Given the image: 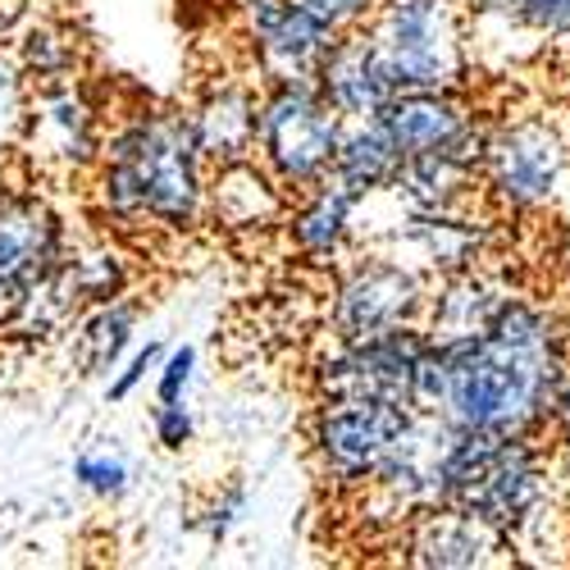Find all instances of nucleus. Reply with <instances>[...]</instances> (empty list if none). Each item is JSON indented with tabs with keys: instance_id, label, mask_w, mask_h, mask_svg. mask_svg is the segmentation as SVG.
<instances>
[{
	"instance_id": "1",
	"label": "nucleus",
	"mask_w": 570,
	"mask_h": 570,
	"mask_svg": "<svg viewBox=\"0 0 570 570\" xmlns=\"http://www.w3.org/2000/svg\"><path fill=\"white\" fill-rule=\"evenodd\" d=\"M87 197L110 228L197 233L210 224V165L187 106H132L110 115L106 151L87 174Z\"/></svg>"
},
{
	"instance_id": "2",
	"label": "nucleus",
	"mask_w": 570,
	"mask_h": 570,
	"mask_svg": "<svg viewBox=\"0 0 570 570\" xmlns=\"http://www.w3.org/2000/svg\"><path fill=\"white\" fill-rule=\"evenodd\" d=\"M448 374L443 402L456 430L530 434L552 411V393L566 374L552 320L530 302H507L480 338L443 343Z\"/></svg>"
},
{
	"instance_id": "3",
	"label": "nucleus",
	"mask_w": 570,
	"mask_h": 570,
	"mask_svg": "<svg viewBox=\"0 0 570 570\" xmlns=\"http://www.w3.org/2000/svg\"><path fill=\"white\" fill-rule=\"evenodd\" d=\"M365 37L397 91L465 87L470 56L452 0H379Z\"/></svg>"
},
{
	"instance_id": "4",
	"label": "nucleus",
	"mask_w": 570,
	"mask_h": 570,
	"mask_svg": "<svg viewBox=\"0 0 570 570\" xmlns=\"http://www.w3.org/2000/svg\"><path fill=\"white\" fill-rule=\"evenodd\" d=\"M343 115L320 97L315 82H261L256 160L288 197L306 193L334 169Z\"/></svg>"
},
{
	"instance_id": "5",
	"label": "nucleus",
	"mask_w": 570,
	"mask_h": 570,
	"mask_svg": "<svg viewBox=\"0 0 570 570\" xmlns=\"http://www.w3.org/2000/svg\"><path fill=\"white\" fill-rule=\"evenodd\" d=\"M406 420L411 406L384 397H315L306 443L320 484L338 498H361Z\"/></svg>"
},
{
	"instance_id": "6",
	"label": "nucleus",
	"mask_w": 570,
	"mask_h": 570,
	"mask_svg": "<svg viewBox=\"0 0 570 570\" xmlns=\"http://www.w3.org/2000/svg\"><path fill=\"white\" fill-rule=\"evenodd\" d=\"M424 302H430V278L415 265H406L393 252H356L328 293V338L334 343H361L393 334V328L420 324Z\"/></svg>"
},
{
	"instance_id": "7",
	"label": "nucleus",
	"mask_w": 570,
	"mask_h": 570,
	"mask_svg": "<svg viewBox=\"0 0 570 570\" xmlns=\"http://www.w3.org/2000/svg\"><path fill=\"white\" fill-rule=\"evenodd\" d=\"M106 128H110V115L82 78L32 87V110H28V128L19 141V160L28 165L37 183L41 178H65V183L87 178L106 151Z\"/></svg>"
},
{
	"instance_id": "8",
	"label": "nucleus",
	"mask_w": 570,
	"mask_h": 570,
	"mask_svg": "<svg viewBox=\"0 0 570 570\" xmlns=\"http://www.w3.org/2000/svg\"><path fill=\"white\" fill-rule=\"evenodd\" d=\"M424 347H430L424 324H406L361 343L328 338V352L311 365V389L315 397H384L415 411V370Z\"/></svg>"
},
{
	"instance_id": "9",
	"label": "nucleus",
	"mask_w": 570,
	"mask_h": 570,
	"mask_svg": "<svg viewBox=\"0 0 570 570\" xmlns=\"http://www.w3.org/2000/svg\"><path fill=\"white\" fill-rule=\"evenodd\" d=\"M73 233L60 215V206L28 183L0 187V306H14L37 283H46L69 256Z\"/></svg>"
},
{
	"instance_id": "10",
	"label": "nucleus",
	"mask_w": 570,
	"mask_h": 570,
	"mask_svg": "<svg viewBox=\"0 0 570 570\" xmlns=\"http://www.w3.org/2000/svg\"><path fill=\"white\" fill-rule=\"evenodd\" d=\"M456 443V424L439 411H411V420L402 424V434L393 439L384 465H379L374 484L361 493L365 502H379L389 511L393 525L420 507L443 502V474H448V456Z\"/></svg>"
},
{
	"instance_id": "11",
	"label": "nucleus",
	"mask_w": 570,
	"mask_h": 570,
	"mask_svg": "<svg viewBox=\"0 0 570 570\" xmlns=\"http://www.w3.org/2000/svg\"><path fill=\"white\" fill-rule=\"evenodd\" d=\"M237 28L252 51L256 82H315L334 32L315 23L297 0H233Z\"/></svg>"
},
{
	"instance_id": "12",
	"label": "nucleus",
	"mask_w": 570,
	"mask_h": 570,
	"mask_svg": "<svg viewBox=\"0 0 570 570\" xmlns=\"http://www.w3.org/2000/svg\"><path fill=\"white\" fill-rule=\"evenodd\" d=\"M397 137L402 156L420 151H452L456 160L474 165L484 174V151H489V124H480L474 106L461 97V87H420V91H393V101L379 110Z\"/></svg>"
},
{
	"instance_id": "13",
	"label": "nucleus",
	"mask_w": 570,
	"mask_h": 570,
	"mask_svg": "<svg viewBox=\"0 0 570 570\" xmlns=\"http://www.w3.org/2000/svg\"><path fill=\"white\" fill-rule=\"evenodd\" d=\"M561 165H566L561 141L539 119L502 124V128L489 132L484 183H489V193L511 210L543 206L561 183Z\"/></svg>"
},
{
	"instance_id": "14",
	"label": "nucleus",
	"mask_w": 570,
	"mask_h": 570,
	"mask_svg": "<svg viewBox=\"0 0 570 570\" xmlns=\"http://www.w3.org/2000/svg\"><path fill=\"white\" fill-rule=\"evenodd\" d=\"M397 548L406 566L424 570H470V566H489L498 561L493 552L507 548V534L493 530L489 520L456 502H430L411 511L397 525Z\"/></svg>"
},
{
	"instance_id": "15",
	"label": "nucleus",
	"mask_w": 570,
	"mask_h": 570,
	"mask_svg": "<svg viewBox=\"0 0 570 570\" xmlns=\"http://www.w3.org/2000/svg\"><path fill=\"white\" fill-rule=\"evenodd\" d=\"M384 252L402 256L424 278H448V274L480 265L484 224H474L465 210H406L393 202V219L384 228Z\"/></svg>"
},
{
	"instance_id": "16",
	"label": "nucleus",
	"mask_w": 570,
	"mask_h": 570,
	"mask_svg": "<svg viewBox=\"0 0 570 570\" xmlns=\"http://www.w3.org/2000/svg\"><path fill=\"white\" fill-rule=\"evenodd\" d=\"M361 206H365V197L356 187H347L334 174H324L320 183H311L306 193H297L288 202L283 233H288L293 252L315 261V265L343 261L361 237Z\"/></svg>"
},
{
	"instance_id": "17",
	"label": "nucleus",
	"mask_w": 570,
	"mask_h": 570,
	"mask_svg": "<svg viewBox=\"0 0 570 570\" xmlns=\"http://www.w3.org/2000/svg\"><path fill=\"white\" fill-rule=\"evenodd\" d=\"M197 147L210 169L237 165L256 156V128H261V82L256 78H210L202 97L187 106Z\"/></svg>"
},
{
	"instance_id": "18",
	"label": "nucleus",
	"mask_w": 570,
	"mask_h": 570,
	"mask_svg": "<svg viewBox=\"0 0 570 570\" xmlns=\"http://www.w3.org/2000/svg\"><path fill=\"white\" fill-rule=\"evenodd\" d=\"M315 87H320V97L334 106L343 119H370V115H379V110L393 101V91H397L389 82L384 65H379L365 28L334 37L328 56L315 69Z\"/></svg>"
},
{
	"instance_id": "19",
	"label": "nucleus",
	"mask_w": 570,
	"mask_h": 570,
	"mask_svg": "<svg viewBox=\"0 0 570 570\" xmlns=\"http://www.w3.org/2000/svg\"><path fill=\"white\" fill-rule=\"evenodd\" d=\"M288 193L274 183V174L252 156L237 165L210 169V219L228 233H261V228H283L288 215Z\"/></svg>"
},
{
	"instance_id": "20",
	"label": "nucleus",
	"mask_w": 570,
	"mask_h": 570,
	"mask_svg": "<svg viewBox=\"0 0 570 570\" xmlns=\"http://www.w3.org/2000/svg\"><path fill=\"white\" fill-rule=\"evenodd\" d=\"M511 302V293L502 283H493L480 269H461L439 278V288H430V302H424V334L434 343H461V338H480L493 324V315Z\"/></svg>"
},
{
	"instance_id": "21",
	"label": "nucleus",
	"mask_w": 570,
	"mask_h": 570,
	"mask_svg": "<svg viewBox=\"0 0 570 570\" xmlns=\"http://www.w3.org/2000/svg\"><path fill=\"white\" fill-rule=\"evenodd\" d=\"M82 315V302L73 293V283L65 274V265L37 283L32 293H23L14 306H6V324H0V343H10L19 352H41L51 347L56 338L73 334V324Z\"/></svg>"
},
{
	"instance_id": "22",
	"label": "nucleus",
	"mask_w": 570,
	"mask_h": 570,
	"mask_svg": "<svg viewBox=\"0 0 570 570\" xmlns=\"http://www.w3.org/2000/svg\"><path fill=\"white\" fill-rule=\"evenodd\" d=\"M480 178H484L480 169L456 160L452 151H420L402 160L389 197L406 210H465Z\"/></svg>"
},
{
	"instance_id": "23",
	"label": "nucleus",
	"mask_w": 570,
	"mask_h": 570,
	"mask_svg": "<svg viewBox=\"0 0 570 570\" xmlns=\"http://www.w3.org/2000/svg\"><path fill=\"white\" fill-rule=\"evenodd\" d=\"M402 147L397 137L389 132V124L370 115V119H343V137H338V151H334V178H343L347 187H356L361 197L374 193H389L397 169H402Z\"/></svg>"
},
{
	"instance_id": "24",
	"label": "nucleus",
	"mask_w": 570,
	"mask_h": 570,
	"mask_svg": "<svg viewBox=\"0 0 570 570\" xmlns=\"http://www.w3.org/2000/svg\"><path fill=\"white\" fill-rule=\"evenodd\" d=\"M137 320H141V306L132 297H115L106 306H91L78 315L73 324V361L87 379H101V374H115L119 361L128 356L132 338H137Z\"/></svg>"
},
{
	"instance_id": "25",
	"label": "nucleus",
	"mask_w": 570,
	"mask_h": 570,
	"mask_svg": "<svg viewBox=\"0 0 570 570\" xmlns=\"http://www.w3.org/2000/svg\"><path fill=\"white\" fill-rule=\"evenodd\" d=\"M10 51L32 87L82 78V41L60 19H23L19 32L10 37Z\"/></svg>"
},
{
	"instance_id": "26",
	"label": "nucleus",
	"mask_w": 570,
	"mask_h": 570,
	"mask_svg": "<svg viewBox=\"0 0 570 570\" xmlns=\"http://www.w3.org/2000/svg\"><path fill=\"white\" fill-rule=\"evenodd\" d=\"M65 274L73 283V293L82 302V311L91 306H106L115 297L132 293V265L119 247L110 243H73L65 256Z\"/></svg>"
},
{
	"instance_id": "27",
	"label": "nucleus",
	"mask_w": 570,
	"mask_h": 570,
	"mask_svg": "<svg viewBox=\"0 0 570 570\" xmlns=\"http://www.w3.org/2000/svg\"><path fill=\"white\" fill-rule=\"evenodd\" d=\"M32 110V82L19 69L10 41H0V183L10 178V165L19 160V141Z\"/></svg>"
},
{
	"instance_id": "28",
	"label": "nucleus",
	"mask_w": 570,
	"mask_h": 570,
	"mask_svg": "<svg viewBox=\"0 0 570 570\" xmlns=\"http://www.w3.org/2000/svg\"><path fill=\"white\" fill-rule=\"evenodd\" d=\"M137 470L119 448H87L73 456V484L91 493L97 502H119L132 493Z\"/></svg>"
},
{
	"instance_id": "29",
	"label": "nucleus",
	"mask_w": 570,
	"mask_h": 570,
	"mask_svg": "<svg viewBox=\"0 0 570 570\" xmlns=\"http://www.w3.org/2000/svg\"><path fill=\"white\" fill-rule=\"evenodd\" d=\"M197 347L183 343V347H165L160 365H156V402H187V393H193L197 384Z\"/></svg>"
},
{
	"instance_id": "30",
	"label": "nucleus",
	"mask_w": 570,
	"mask_h": 570,
	"mask_svg": "<svg viewBox=\"0 0 570 570\" xmlns=\"http://www.w3.org/2000/svg\"><path fill=\"white\" fill-rule=\"evenodd\" d=\"M498 19H515V23H525L534 32L570 41V0H502Z\"/></svg>"
},
{
	"instance_id": "31",
	"label": "nucleus",
	"mask_w": 570,
	"mask_h": 570,
	"mask_svg": "<svg viewBox=\"0 0 570 570\" xmlns=\"http://www.w3.org/2000/svg\"><path fill=\"white\" fill-rule=\"evenodd\" d=\"M247 507H252V489H247L243 474H233V480H228V484L215 493V502L206 507V515H202V525H206L210 543H224V539H228L237 525H243Z\"/></svg>"
},
{
	"instance_id": "32",
	"label": "nucleus",
	"mask_w": 570,
	"mask_h": 570,
	"mask_svg": "<svg viewBox=\"0 0 570 570\" xmlns=\"http://www.w3.org/2000/svg\"><path fill=\"white\" fill-rule=\"evenodd\" d=\"M297 6H302L315 23H324L334 37H343V32H356V28L370 23V14H374L379 0H297Z\"/></svg>"
},
{
	"instance_id": "33",
	"label": "nucleus",
	"mask_w": 570,
	"mask_h": 570,
	"mask_svg": "<svg viewBox=\"0 0 570 570\" xmlns=\"http://www.w3.org/2000/svg\"><path fill=\"white\" fill-rule=\"evenodd\" d=\"M160 356H165V343H147V347H137L128 361H119V370L110 374V384H106V397H110L115 406H119V402H128L141 384H147V374L156 379Z\"/></svg>"
},
{
	"instance_id": "34",
	"label": "nucleus",
	"mask_w": 570,
	"mask_h": 570,
	"mask_svg": "<svg viewBox=\"0 0 570 570\" xmlns=\"http://www.w3.org/2000/svg\"><path fill=\"white\" fill-rule=\"evenodd\" d=\"M151 434L160 443V452H183L197 439V415L187 402H156L151 411Z\"/></svg>"
},
{
	"instance_id": "35",
	"label": "nucleus",
	"mask_w": 570,
	"mask_h": 570,
	"mask_svg": "<svg viewBox=\"0 0 570 570\" xmlns=\"http://www.w3.org/2000/svg\"><path fill=\"white\" fill-rule=\"evenodd\" d=\"M548 415L570 434V374H561V384H557V393H552V411H548Z\"/></svg>"
},
{
	"instance_id": "36",
	"label": "nucleus",
	"mask_w": 570,
	"mask_h": 570,
	"mask_svg": "<svg viewBox=\"0 0 570 570\" xmlns=\"http://www.w3.org/2000/svg\"><path fill=\"white\" fill-rule=\"evenodd\" d=\"M23 23V0H0V41H10Z\"/></svg>"
},
{
	"instance_id": "37",
	"label": "nucleus",
	"mask_w": 570,
	"mask_h": 570,
	"mask_svg": "<svg viewBox=\"0 0 570 570\" xmlns=\"http://www.w3.org/2000/svg\"><path fill=\"white\" fill-rule=\"evenodd\" d=\"M0 324H6V306H0Z\"/></svg>"
},
{
	"instance_id": "38",
	"label": "nucleus",
	"mask_w": 570,
	"mask_h": 570,
	"mask_svg": "<svg viewBox=\"0 0 570 570\" xmlns=\"http://www.w3.org/2000/svg\"><path fill=\"white\" fill-rule=\"evenodd\" d=\"M0 187H6V183H0Z\"/></svg>"
}]
</instances>
